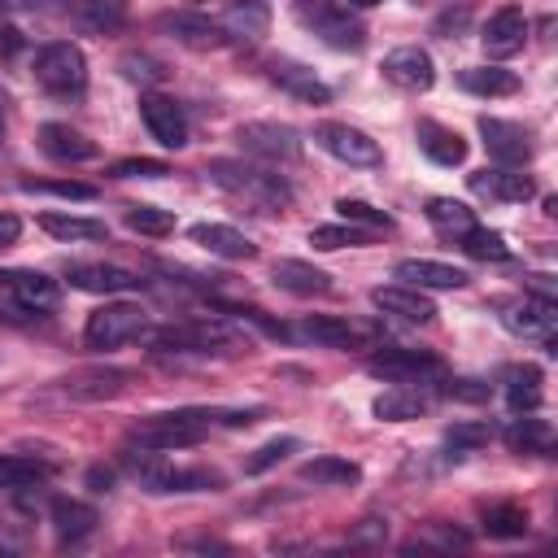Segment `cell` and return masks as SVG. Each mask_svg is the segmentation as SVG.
<instances>
[{
  "label": "cell",
  "mask_w": 558,
  "mask_h": 558,
  "mask_svg": "<svg viewBox=\"0 0 558 558\" xmlns=\"http://www.w3.org/2000/svg\"><path fill=\"white\" fill-rule=\"evenodd\" d=\"M235 140H240V148L244 153H253V157H262V161H283V166H292V161H301V135L292 131V126H283V122H244L240 131H235Z\"/></svg>",
  "instance_id": "cell-8"
},
{
  "label": "cell",
  "mask_w": 558,
  "mask_h": 558,
  "mask_svg": "<svg viewBox=\"0 0 558 558\" xmlns=\"http://www.w3.org/2000/svg\"><path fill=\"white\" fill-rule=\"evenodd\" d=\"M397 283H410V288H423V292H453V288H466V270L462 266H449V262H436V257H405L392 266Z\"/></svg>",
  "instance_id": "cell-12"
},
{
  "label": "cell",
  "mask_w": 558,
  "mask_h": 558,
  "mask_svg": "<svg viewBox=\"0 0 558 558\" xmlns=\"http://www.w3.org/2000/svg\"><path fill=\"white\" fill-rule=\"evenodd\" d=\"M35 83L52 96H78L87 87V57L70 39H52L35 52Z\"/></svg>",
  "instance_id": "cell-4"
},
{
  "label": "cell",
  "mask_w": 558,
  "mask_h": 558,
  "mask_svg": "<svg viewBox=\"0 0 558 558\" xmlns=\"http://www.w3.org/2000/svg\"><path fill=\"white\" fill-rule=\"evenodd\" d=\"M144 331V310L135 301H105L100 310L87 314L83 323V344L87 349H118Z\"/></svg>",
  "instance_id": "cell-6"
},
{
  "label": "cell",
  "mask_w": 558,
  "mask_h": 558,
  "mask_svg": "<svg viewBox=\"0 0 558 558\" xmlns=\"http://www.w3.org/2000/svg\"><path fill=\"white\" fill-rule=\"evenodd\" d=\"M375 4H384V0H349V9H375Z\"/></svg>",
  "instance_id": "cell-57"
},
{
  "label": "cell",
  "mask_w": 558,
  "mask_h": 558,
  "mask_svg": "<svg viewBox=\"0 0 558 558\" xmlns=\"http://www.w3.org/2000/svg\"><path fill=\"white\" fill-rule=\"evenodd\" d=\"M140 118L148 126V135L166 148H183L187 144V118L179 109L174 96H161V92H144L140 96Z\"/></svg>",
  "instance_id": "cell-11"
},
{
  "label": "cell",
  "mask_w": 558,
  "mask_h": 558,
  "mask_svg": "<svg viewBox=\"0 0 558 558\" xmlns=\"http://www.w3.org/2000/svg\"><path fill=\"white\" fill-rule=\"evenodd\" d=\"M296 449H301V440H296V436H275V440H266V445L244 462V471H248V475H262V471L279 466L288 453H296Z\"/></svg>",
  "instance_id": "cell-44"
},
{
  "label": "cell",
  "mask_w": 558,
  "mask_h": 558,
  "mask_svg": "<svg viewBox=\"0 0 558 558\" xmlns=\"http://www.w3.org/2000/svg\"><path fill=\"white\" fill-rule=\"evenodd\" d=\"M266 74H270V83H279L288 96H296V100H305V105H327V100H331V87H327L310 65H301V61L275 57V61L266 65Z\"/></svg>",
  "instance_id": "cell-19"
},
{
  "label": "cell",
  "mask_w": 558,
  "mask_h": 558,
  "mask_svg": "<svg viewBox=\"0 0 558 558\" xmlns=\"http://www.w3.org/2000/svg\"><path fill=\"white\" fill-rule=\"evenodd\" d=\"M17 52H22V31L17 26H0V61H9Z\"/></svg>",
  "instance_id": "cell-52"
},
{
  "label": "cell",
  "mask_w": 558,
  "mask_h": 558,
  "mask_svg": "<svg viewBox=\"0 0 558 558\" xmlns=\"http://www.w3.org/2000/svg\"><path fill=\"white\" fill-rule=\"evenodd\" d=\"M471 187L484 192V196H497V201H532V196H536L532 179H527L523 170H514V166L480 170V174H471Z\"/></svg>",
  "instance_id": "cell-27"
},
{
  "label": "cell",
  "mask_w": 558,
  "mask_h": 558,
  "mask_svg": "<svg viewBox=\"0 0 558 558\" xmlns=\"http://www.w3.org/2000/svg\"><path fill=\"white\" fill-rule=\"evenodd\" d=\"M17 235H22V222L13 214H0V248H9Z\"/></svg>",
  "instance_id": "cell-55"
},
{
  "label": "cell",
  "mask_w": 558,
  "mask_h": 558,
  "mask_svg": "<svg viewBox=\"0 0 558 558\" xmlns=\"http://www.w3.org/2000/svg\"><path fill=\"white\" fill-rule=\"evenodd\" d=\"M458 244H462V253L475 257V262H510V248H506L501 231H488V227H475V222H471V227L458 235Z\"/></svg>",
  "instance_id": "cell-37"
},
{
  "label": "cell",
  "mask_w": 558,
  "mask_h": 558,
  "mask_svg": "<svg viewBox=\"0 0 558 558\" xmlns=\"http://www.w3.org/2000/svg\"><path fill=\"white\" fill-rule=\"evenodd\" d=\"M126 227L157 240V235H170L174 231V214L170 209H157V205H131L126 209Z\"/></svg>",
  "instance_id": "cell-42"
},
{
  "label": "cell",
  "mask_w": 558,
  "mask_h": 558,
  "mask_svg": "<svg viewBox=\"0 0 558 558\" xmlns=\"http://www.w3.org/2000/svg\"><path fill=\"white\" fill-rule=\"evenodd\" d=\"M0 288L13 292V301L26 305V310H35V314L39 310H52L57 296H61L57 279L44 275V270H0Z\"/></svg>",
  "instance_id": "cell-22"
},
{
  "label": "cell",
  "mask_w": 558,
  "mask_h": 558,
  "mask_svg": "<svg viewBox=\"0 0 558 558\" xmlns=\"http://www.w3.org/2000/svg\"><path fill=\"white\" fill-rule=\"evenodd\" d=\"M445 440L453 445V453H466V449L488 445V427H484V423H453V427L445 432Z\"/></svg>",
  "instance_id": "cell-46"
},
{
  "label": "cell",
  "mask_w": 558,
  "mask_h": 558,
  "mask_svg": "<svg viewBox=\"0 0 558 558\" xmlns=\"http://www.w3.org/2000/svg\"><path fill=\"white\" fill-rule=\"evenodd\" d=\"M48 523H52L57 541L78 545V541H87V536L96 532L100 514H96V506H87V501H78V497H52V501H48Z\"/></svg>",
  "instance_id": "cell-20"
},
{
  "label": "cell",
  "mask_w": 558,
  "mask_h": 558,
  "mask_svg": "<svg viewBox=\"0 0 558 558\" xmlns=\"http://www.w3.org/2000/svg\"><path fill=\"white\" fill-rule=\"evenodd\" d=\"M418 148L436 166H462L466 161V140L440 122H418Z\"/></svg>",
  "instance_id": "cell-29"
},
{
  "label": "cell",
  "mask_w": 558,
  "mask_h": 558,
  "mask_svg": "<svg viewBox=\"0 0 558 558\" xmlns=\"http://www.w3.org/2000/svg\"><path fill=\"white\" fill-rule=\"evenodd\" d=\"M427 405H432V397L418 392V388H410V384H397V388H388V392H379L371 401L375 418H384V423H410V418L427 414Z\"/></svg>",
  "instance_id": "cell-28"
},
{
  "label": "cell",
  "mask_w": 558,
  "mask_h": 558,
  "mask_svg": "<svg viewBox=\"0 0 558 558\" xmlns=\"http://www.w3.org/2000/svg\"><path fill=\"white\" fill-rule=\"evenodd\" d=\"M484 532L493 541H519V536H527V510L514 501H497L484 510Z\"/></svg>",
  "instance_id": "cell-36"
},
{
  "label": "cell",
  "mask_w": 558,
  "mask_h": 558,
  "mask_svg": "<svg viewBox=\"0 0 558 558\" xmlns=\"http://www.w3.org/2000/svg\"><path fill=\"white\" fill-rule=\"evenodd\" d=\"M310 244L314 248H349V244H366V231L353 222H327V227L310 231Z\"/></svg>",
  "instance_id": "cell-43"
},
{
  "label": "cell",
  "mask_w": 558,
  "mask_h": 558,
  "mask_svg": "<svg viewBox=\"0 0 558 558\" xmlns=\"http://www.w3.org/2000/svg\"><path fill=\"white\" fill-rule=\"evenodd\" d=\"M371 305L388 318H401V323H432L436 318V305L423 288H410V283H379L371 292Z\"/></svg>",
  "instance_id": "cell-15"
},
{
  "label": "cell",
  "mask_w": 558,
  "mask_h": 558,
  "mask_svg": "<svg viewBox=\"0 0 558 558\" xmlns=\"http://www.w3.org/2000/svg\"><path fill=\"white\" fill-rule=\"evenodd\" d=\"M336 214H340V222H353V227H375V231L392 227V214H384V209H375L371 201H357V196L336 201Z\"/></svg>",
  "instance_id": "cell-41"
},
{
  "label": "cell",
  "mask_w": 558,
  "mask_h": 558,
  "mask_svg": "<svg viewBox=\"0 0 558 558\" xmlns=\"http://www.w3.org/2000/svg\"><path fill=\"white\" fill-rule=\"evenodd\" d=\"M179 549H192V554H231V545L218 541V536H183Z\"/></svg>",
  "instance_id": "cell-51"
},
{
  "label": "cell",
  "mask_w": 558,
  "mask_h": 558,
  "mask_svg": "<svg viewBox=\"0 0 558 558\" xmlns=\"http://www.w3.org/2000/svg\"><path fill=\"white\" fill-rule=\"evenodd\" d=\"M301 480L323 484V488H344V484L362 480V466L349 462V458H336V453H314V458L301 462Z\"/></svg>",
  "instance_id": "cell-31"
},
{
  "label": "cell",
  "mask_w": 558,
  "mask_h": 558,
  "mask_svg": "<svg viewBox=\"0 0 558 558\" xmlns=\"http://www.w3.org/2000/svg\"><path fill=\"white\" fill-rule=\"evenodd\" d=\"M458 83L471 96H514L519 92V74L506 70V65H466L458 74Z\"/></svg>",
  "instance_id": "cell-32"
},
{
  "label": "cell",
  "mask_w": 558,
  "mask_h": 558,
  "mask_svg": "<svg viewBox=\"0 0 558 558\" xmlns=\"http://www.w3.org/2000/svg\"><path fill=\"white\" fill-rule=\"evenodd\" d=\"M314 140H318L323 153H331L344 166H379V157H384L379 144L366 131L349 126V122H318L314 126Z\"/></svg>",
  "instance_id": "cell-9"
},
{
  "label": "cell",
  "mask_w": 558,
  "mask_h": 558,
  "mask_svg": "<svg viewBox=\"0 0 558 558\" xmlns=\"http://www.w3.org/2000/svg\"><path fill=\"white\" fill-rule=\"evenodd\" d=\"M131 379L135 375L126 366H83V371H74V375L61 379V392L74 397V401H109V397L126 392Z\"/></svg>",
  "instance_id": "cell-13"
},
{
  "label": "cell",
  "mask_w": 558,
  "mask_h": 558,
  "mask_svg": "<svg viewBox=\"0 0 558 558\" xmlns=\"http://www.w3.org/2000/svg\"><path fill=\"white\" fill-rule=\"evenodd\" d=\"M445 397H453V401H488V384H480V379H445Z\"/></svg>",
  "instance_id": "cell-48"
},
{
  "label": "cell",
  "mask_w": 558,
  "mask_h": 558,
  "mask_svg": "<svg viewBox=\"0 0 558 558\" xmlns=\"http://www.w3.org/2000/svg\"><path fill=\"white\" fill-rule=\"evenodd\" d=\"M140 336H144L148 349H157V353H196V357L222 353V349H231V344L240 340L222 318H187V323L144 327Z\"/></svg>",
  "instance_id": "cell-3"
},
{
  "label": "cell",
  "mask_w": 558,
  "mask_h": 558,
  "mask_svg": "<svg viewBox=\"0 0 558 558\" xmlns=\"http://www.w3.org/2000/svg\"><path fill=\"white\" fill-rule=\"evenodd\" d=\"M423 545H440V549H466L471 545V536L466 532H458V527H445V523H432V536L423 541Z\"/></svg>",
  "instance_id": "cell-49"
},
{
  "label": "cell",
  "mask_w": 558,
  "mask_h": 558,
  "mask_svg": "<svg viewBox=\"0 0 558 558\" xmlns=\"http://www.w3.org/2000/svg\"><path fill=\"white\" fill-rule=\"evenodd\" d=\"M122 70H126L131 78H144V83H157V78H161V65H157L153 57H122Z\"/></svg>",
  "instance_id": "cell-50"
},
{
  "label": "cell",
  "mask_w": 558,
  "mask_h": 558,
  "mask_svg": "<svg viewBox=\"0 0 558 558\" xmlns=\"http://www.w3.org/2000/svg\"><path fill=\"white\" fill-rule=\"evenodd\" d=\"M157 31H166L174 44L196 48V52H209V48H222V44H227L222 22H214V17H205V13H187V9L157 13Z\"/></svg>",
  "instance_id": "cell-10"
},
{
  "label": "cell",
  "mask_w": 558,
  "mask_h": 558,
  "mask_svg": "<svg viewBox=\"0 0 558 558\" xmlns=\"http://www.w3.org/2000/svg\"><path fill=\"white\" fill-rule=\"evenodd\" d=\"M296 17L323 35L327 48H340V52H362L366 48V26L336 0H296Z\"/></svg>",
  "instance_id": "cell-5"
},
{
  "label": "cell",
  "mask_w": 558,
  "mask_h": 558,
  "mask_svg": "<svg viewBox=\"0 0 558 558\" xmlns=\"http://www.w3.org/2000/svg\"><path fill=\"white\" fill-rule=\"evenodd\" d=\"M214 414L209 410H170V414H148L126 432V445L135 449H153V453H174V449H192L209 436Z\"/></svg>",
  "instance_id": "cell-2"
},
{
  "label": "cell",
  "mask_w": 558,
  "mask_h": 558,
  "mask_svg": "<svg viewBox=\"0 0 558 558\" xmlns=\"http://www.w3.org/2000/svg\"><path fill=\"white\" fill-rule=\"evenodd\" d=\"M0 140H4V122H0Z\"/></svg>",
  "instance_id": "cell-59"
},
{
  "label": "cell",
  "mask_w": 558,
  "mask_h": 558,
  "mask_svg": "<svg viewBox=\"0 0 558 558\" xmlns=\"http://www.w3.org/2000/svg\"><path fill=\"white\" fill-rule=\"evenodd\" d=\"M39 227L52 240H105L109 235V227L100 218H78V214H61V209H48L39 218Z\"/></svg>",
  "instance_id": "cell-34"
},
{
  "label": "cell",
  "mask_w": 558,
  "mask_h": 558,
  "mask_svg": "<svg viewBox=\"0 0 558 558\" xmlns=\"http://www.w3.org/2000/svg\"><path fill=\"white\" fill-rule=\"evenodd\" d=\"M427 218H432V227L445 231V235H462V231L475 222L471 205H462V201H453V196H432V201H427Z\"/></svg>",
  "instance_id": "cell-38"
},
{
  "label": "cell",
  "mask_w": 558,
  "mask_h": 558,
  "mask_svg": "<svg viewBox=\"0 0 558 558\" xmlns=\"http://www.w3.org/2000/svg\"><path fill=\"white\" fill-rule=\"evenodd\" d=\"M44 480H48L44 462L22 458V453H0V488L4 493H26V488H39Z\"/></svg>",
  "instance_id": "cell-35"
},
{
  "label": "cell",
  "mask_w": 558,
  "mask_h": 558,
  "mask_svg": "<svg viewBox=\"0 0 558 558\" xmlns=\"http://www.w3.org/2000/svg\"><path fill=\"white\" fill-rule=\"evenodd\" d=\"M554 318H558L554 301H541V296H519V301L501 305V327L510 336H523V340H549Z\"/></svg>",
  "instance_id": "cell-17"
},
{
  "label": "cell",
  "mask_w": 558,
  "mask_h": 558,
  "mask_svg": "<svg viewBox=\"0 0 558 558\" xmlns=\"http://www.w3.org/2000/svg\"><path fill=\"white\" fill-rule=\"evenodd\" d=\"M187 235H192V244H201L205 253L227 257V262H248V257H257V244H253L244 231L227 227V222H196Z\"/></svg>",
  "instance_id": "cell-23"
},
{
  "label": "cell",
  "mask_w": 558,
  "mask_h": 558,
  "mask_svg": "<svg viewBox=\"0 0 558 558\" xmlns=\"http://www.w3.org/2000/svg\"><path fill=\"white\" fill-rule=\"evenodd\" d=\"M384 532H388V523H384V519H362V527L353 532V541H379Z\"/></svg>",
  "instance_id": "cell-54"
},
{
  "label": "cell",
  "mask_w": 558,
  "mask_h": 558,
  "mask_svg": "<svg viewBox=\"0 0 558 558\" xmlns=\"http://www.w3.org/2000/svg\"><path fill=\"white\" fill-rule=\"evenodd\" d=\"M22 192H48L61 201H96V183H83V179H22Z\"/></svg>",
  "instance_id": "cell-40"
},
{
  "label": "cell",
  "mask_w": 558,
  "mask_h": 558,
  "mask_svg": "<svg viewBox=\"0 0 558 558\" xmlns=\"http://www.w3.org/2000/svg\"><path fill=\"white\" fill-rule=\"evenodd\" d=\"M541 401H545L541 371H536V366H514V371L506 375V405H510L514 414H532V410H541Z\"/></svg>",
  "instance_id": "cell-33"
},
{
  "label": "cell",
  "mask_w": 558,
  "mask_h": 558,
  "mask_svg": "<svg viewBox=\"0 0 558 558\" xmlns=\"http://www.w3.org/2000/svg\"><path fill=\"white\" fill-rule=\"evenodd\" d=\"M466 22H471V9H466V4L445 9V13L432 22V35H440V39H458V35L466 31Z\"/></svg>",
  "instance_id": "cell-47"
},
{
  "label": "cell",
  "mask_w": 558,
  "mask_h": 558,
  "mask_svg": "<svg viewBox=\"0 0 558 558\" xmlns=\"http://www.w3.org/2000/svg\"><path fill=\"white\" fill-rule=\"evenodd\" d=\"M161 174H170V166L153 157H126L113 166V179H161Z\"/></svg>",
  "instance_id": "cell-45"
},
{
  "label": "cell",
  "mask_w": 558,
  "mask_h": 558,
  "mask_svg": "<svg viewBox=\"0 0 558 558\" xmlns=\"http://www.w3.org/2000/svg\"><path fill=\"white\" fill-rule=\"evenodd\" d=\"M222 31H227V39H262L270 31V4L266 0H231V9L222 13Z\"/></svg>",
  "instance_id": "cell-30"
},
{
  "label": "cell",
  "mask_w": 558,
  "mask_h": 558,
  "mask_svg": "<svg viewBox=\"0 0 558 558\" xmlns=\"http://www.w3.org/2000/svg\"><path fill=\"white\" fill-rule=\"evenodd\" d=\"M523 39H527V13H523L519 4H501V9L484 22V35H480V44H484V52H488L493 61L514 57V52L523 48Z\"/></svg>",
  "instance_id": "cell-14"
},
{
  "label": "cell",
  "mask_w": 558,
  "mask_h": 558,
  "mask_svg": "<svg viewBox=\"0 0 558 558\" xmlns=\"http://www.w3.org/2000/svg\"><path fill=\"white\" fill-rule=\"evenodd\" d=\"M205 174H209V183H218L222 192L244 196V201H253V205H262V209H283V205L292 201V183H288L283 174L266 170V166H248V161L218 157V161L205 166Z\"/></svg>",
  "instance_id": "cell-1"
},
{
  "label": "cell",
  "mask_w": 558,
  "mask_h": 558,
  "mask_svg": "<svg viewBox=\"0 0 558 558\" xmlns=\"http://www.w3.org/2000/svg\"><path fill=\"white\" fill-rule=\"evenodd\" d=\"M39 148H44V157L65 161V166L96 157V144H92L87 135H78L74 126H65V122H44V126H39Z\"/></svg>",
  "instance_id": "cell-26"
},
{
  "label": "cell",
  "mask_w": 558,
  "mask_h": 558,
  "mask_svg": "<svg viewBox=\"0 0 558 558\" xmlns=\"http://www.w3.org/2000/svg\"><path fill=\"white\" fill-rule=\"evenodd\" d=\"M87 488H92V493H109V488H113V471H109V466H92V471H87Z\"/></svg>",
  "instance_id": "cell-53"
},
{
  "label": "cell",
  "mask_w": 558,
  "mask_h": 558,
  "mask_svg": "<svg viewBox=\"0 0 558 558\" xmlns=\"http://www.w3.org/2000/svg\"><path fill=\"white\" fill-rule=\"evenodd\" d=\"M292 340H305V344H323V349H353L362 340V331L349 323V318H336V314H310L292 327Z\"/></svg>",
  "instance_id": "cell-24"
},
{
  "label": "cell",
  "mask_w": 558,
  "mask_h": 558,
  "mask_svg": "<svg viewBox=\"0 0 558 558\" xmlns=\"http://www.w3.org/2000/svg\"><path fill=\"white\" fill-rule=\"evenodd\" d=\"M270 279H275V288H283L292 296H323V292H331V275L310 266V262H301V257H279Z\"/></svg>",
  "instance_id": "cell-25"
},
{
  "label": "cell",
  "mask_w": 558,
  "mask_h": 558,
  "mask_svg": "<svg viewBox=\"0 0 558 558\" xmlns=\"http://www.w3.org/2000/svg\"><path fill=\"white\" fill-rule=\"evenodd\" d=\"M384 78L405 87V92H427L436 83V65L423 48H392L384 57Z\"/></svg>",
  "instance_id": "cell-21"
},
{
  "label": "cell",
  "mask_w": 558,
  "mask_h": 558,
  "mask_svg": "<svg viewBox=\"0 0 558 558\" xmlns=\"http://www.w3.org/2000/svg\"><path fill=\"white\" fill-rule=\"evenodd\" d=\"M65 279H70V288L96 292V296L140 288V275L126 266H113V262H74V266H65Z\"/></svg>",
  "instance_id": "cell-16"
},
{
  "label": "cell",
  "mask_w": 558,
  "mask_h": 558,
  "mask_svg": "<svg viewBox=\"0 0 558 558\" xmlns=\"http://www.w3.org/2000/svg\"><path fill=\"white\" fill-rule=\"evenodd\" d=\"M192 4H205V0H192Z\"/></svg>",
  "instance_id": "cell-60"
},
{
  "label": "cell",
  "mask_w": 558,
  "mask_h": 558,
  "mask_svg": "<svg viewBox=\"0 0 558 558\" xmlns=\"http://www.w3.org/2000/svg\"><path fill=\"white\" fill-rule=\"evenodd\" d=\"M0 17H4V0H0Z\"/></svg>",
  "instance_id": "cell-58"
},
{
  "label": "cell",
  "mask_w": 558,
  "mask_h": 558,
  "mask_svg": "<svg viewBox=\"0 0 558 558\" xmlns=\"http://www.w3.org/2000/svg\"><path fill=\"white\" fill-rule=\"evenodd\" d=\"M506 445L514 449V453H541V449H549V427L541 423V418H510V427H506Z\"/></svg>",
  "instance_id": "cell-39"
},
{
  "label": "cell",
  "mask_w": 558,
  "mask_h": 558,
  "mask_svg": "<svg viewBox=\"0 0 558 558\" xmlns=\"http://www.w3.org/2000/svg\"><path fill=\"white\" fill-rule=\"evenodd\" d=\"M532 292L527 296H541V301H554V283H549V275H532V283H527Z\"/></svg>",
  "instance_id": "cell-56"
},
{
  "label": "cell",
  "mask_w": 558,
  "mask_h": 558,
  "mask_svg": "<svg viewBox=\"0 0 558 558\" xmlns=\"http://www.w3.org/2000/svg\"><path fill=\"white\" fill-rule=\"evenodd\" d=\"M371 375L379 379H392V384H427V379H440L445 375V362L427 349H379L371 362H366Z\"/></svg>",
  "instance_id": "cell-7"
},
{
  "label": "cell",
  "mask_w": 558,
  "mask_h": 558,
  "mask_svg": "<svg viewBox=\"0 0 558 558\" xmlns=\"http://www.w3.org/2000/svg\"><path fill=\"white\" fill-rule=\"evenodd\" d=\"M480 135H484V148L488 157H497L501 166H523L532 157V140L519 122H506V118H480Z\"/></svg>",
  "instance_id": "cell-18"
}]
</instances>
